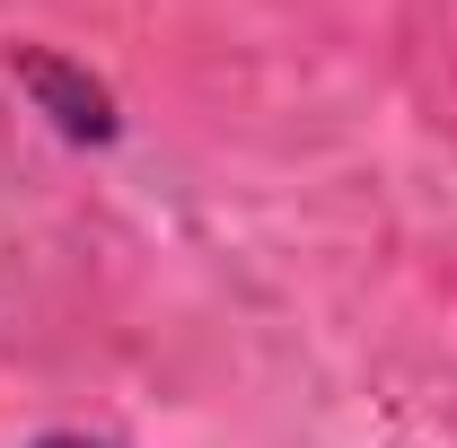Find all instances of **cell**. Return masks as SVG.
Listing matches in <instances>:
<instances>
[{
  "label": "cell",
  "mask_w": 457,
  "mask_h": 448,
  "mask_svg": "<svg viewBox=\"0 0 457 448\" xmlns=\"http://www.w3.org/2000/svg\"><path fill=\"white\" fill-rule=\"evenodd\" d=\"M18 79H27V97L54 114L71 141H114V97L79 71V62H62V54H18Z\"/></svg>",
  "instance_id": "1"
},
{
  "label": "cell",
  "mask_w": 457,
  "mask_h": 448,
  "mask_svg": "<svg viewBox=\"0 0 457 448\" xmlns=\"http://www.w3.org/2000/svg\"><path fill=\"white\" fill-rule=\"evenodd\" d=\"M36 448H106V440H79V431H45Z\"/></svg>",
  "instance_id": "2"
}]
</instances>
